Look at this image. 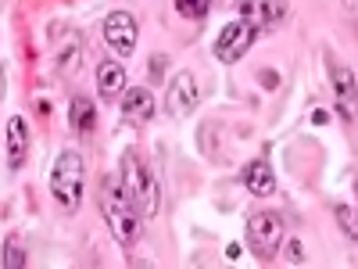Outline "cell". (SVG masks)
<instances>
[{"instance_id": "5b68a950", "label": "cell", "mask_w": 358, "mask_h": 269, "mask_svg": "<svg viewBox=\"0 0 358 269\" xmlns=\"http://www.w3.org/2000/svg\"><path fill=\"white\" fill-rule=\"evenodd\" d=\"M283 244V223L276 212H255L248 219V248L255 251V258L268 262V258H276Z\"/></svg>"}, {"instance_id": "ffe728a7", "label": "cell", "mask_w": 358, "mask_h": 269, "mask_svg": "<svg viewBox=\"0 0 358 269\" xmlns=\"http://www.w3.org/2000/svg\"><path fill=\"white\" fill-rule=\"evenodd\" d=\"M0 97H4V65H0Z\"/></svg>"}, {"instance_id": "8fae6325", "label": "cell", "mask_w": 358, "mask_h": 269, "mask_svg": "<svg viewBox=\"0 0 358 269\" xmlns=\"http://www.w3.org/2000/svg\"><path fill=\"white\" fill-rule=\"evenodd\" d=\"M241 184H244L255 198H268V194L276 191V172H273V165H268L265 158H255V162L244 165Z\"/></svg>"}, {"instance_id": "7a4b0ae2", "label": "cell", "mask_w": 358, "mask_h": 269, "mask_svg": "<svg viewBox=\"0 0 358 269\" xmlns=\"http://www.w3.org/2000/svg\"><path fill=\"white\" fill-rule=\"evenodd\" d=\"M122 187L126 194L133 198V205L140 208L143 219H155L158 208H162V191H158V179L155 172L143 165V158L133 151V147H126L122 151Z\"/></svg>"}, {"instance_id": "2e32d148", "label": "cell", "mask_w": 358, "mask_h": 269, "mask_svg": "<svg viewBox=\"0 0 358 269\" xmlns=\"http://www.w3.org/2000/svg\"><path fill=\"white\" fill-rule=\"evenodd\" d=\"M208 8H212V0H176V11L183 15V18H190V22L204 18Z\"/></svg>"}, {"instance_id": "9c48e42d", "label": "cell", "mask_w": 358, "mask_h": 269, "mask_svg": "<svg viewBox=\"0 0 358 269\" xmlns=\"http://www.w3.org/2000/svg\"><path fill=\"white\" fill-rule=\"evenodd\" d=\"M122 118L133 126H143L155 118V94L147 86H126L122 90Z\"/></svg>"}, {"instance_id": "277c9868", "label": "cell", "mask_w": 358, "mask_h": 269, "mask_svg": "<svg viewBox=\"0 0 358 269\" xmlns=\"http://www.w3.org/2000/svg\"><path fill=\"white\" fill-rule=\"evenodd\" d=\"M255 36H258V25H255L248 15L226 22L222 33L215 36V57H219V62H226V65H236V62H241V57L251 50Z\"/></svg>"}, {"instance_id": "52a82bcc", "label": "cell", "mask_w": 358, "mask_h": 269, "mask_svg": "<svg viewBox=\"0 0 358 269\" xmlns=\"http://www.w3.org/2000/svg\"><path fill=\"white\" fill-rule=\"evenodd\" d=\"M197 101H201L197 79L190 72H176L169 79V90H165V111H169V118H187L197 108Z\"/></svg>"}, {"instance_id": "8992f818", "label": "cell", "mask_w": 358, "mask_h": 269, "mask_svg": "<svg viewBox=\"0 0 358 269\" xmlns=\"http://www.w3.org/2000/svg\"><path fill=\"white\" fill-rule=\"evenodd\" d=\"M104 43L111 47L115 57H126L136 50V18L129 11H111L104 18Z\"/></svg>"}, {"instance_id": "3957f363", "label": "cell", "mask_w": 358, "mask_h": 269, "mask_svg": "<svg viewBox=\"0 0 358 269\" xmlns=\"http://www.w3.org/2000/svg\"><path fill=\"white\" fill-rule=\"evenodd\" d=\"M83 184H86L83 155L79 151H62L50 165V194L65 212H76V208L83 205Z\"/></svg>"}, {"instance_id": "6da1fadb", "label": "cell", "mask_w": 358, "mask_h": 269, "mask_svg": "<svg viewBox=\"0 0 358 269\" xmlns=\"http://www.w3.org/2000/svg\"><path fill=\"white\" fill-rule=\"evenodd\" d=\"M101 208H104V223H108L111 237L122 248H136L143 241V216H140V208L133 205V198L126 194L122 184L108 179L104 191H101Z\"/></svg>"}, {"instance_id": "5bb4252c", "label": "cell", "mask_w": 358, "mask_h": 269, "mask_svg": "<svg viewBox=\"0 0 358 269\" xmlns=\"http://www.w3.org/2000/svg\"><path fill=\"white\" fill-rule=\"evenodd\" d=\"M69 123H72V130L76 133H94V126H97V108H94V101L90 97H72V104H69Z\"/></svg>"}, {"instance_id": "ba28073f", "label": "cell", "mask_w": 358, "mask_h": 269, "mask_svg": "<svg viewBox=\"0 0 358 269\" xmlns=\"http://www.w3.org/2000/svg\"><path fill=\"white\" fill-rule=\"evenodd\" d=\"M330 86H334V101H337V111L348 118H358V79L351 76V69L344 65H334L330 69Z\"/></svg>"}, {"instance_id": "e0dca14e", "label": "cell", "mask_w": 358, "mask_h": 269, "mask_svg": "<svg viewBox=\"0 0 358 269\" xmlns=\"http://www.w3.org/2000/svg\"><path fill=\"white\" fill-rule=\"evenodd\" d=\"M4 265H8V269H22V265H25V248H22L18 241H8V244H4Z\"/></svg>"}, {"instance_id": "7c38bea8", "label": "cell", "mask_w": 358, "mask_h": 269, "mask_svg": "<svg viewBox=\"0 0 358 269\" xmlns=\"http://www.w3.org/2000/svg\"><path fill=\"white\" fill-rule=\"evenodd\" d=\"M287 0H244V15L258 25V29H276L287 18Z\"/></svg>"}, {"instance_id": "d6986e66", "label": "cell", "mask_w": 358, "mask_h": 269, "mask_svg": "<svg viewBox=\"0 0 358 269\" xmlns=\"http://www.w3.org/2000/svg\"><path fill=\"white\" fill-rule=\"evenodd\" d=\"M287 258H290V262H301V258H305V251H301V244H297V241L287 244Z\"/></svg>"}, {"instance_id": "4fadbf2b", "label": "cell", "mask_w": 358, "mask_h": 269, "mask_svg": "<svg viewBox=\"0 0 358 269\" xmlns=\"http://www.w3.org/2000/svg\"><path fill=\"white\" fill-rule=\"evenodd\" d=\"M97 90L104 97H118L126 90V69L122 62H101L97 65Z\"/></svg>"}, {"instance_id": "ac0fdd59", "label": "cell", "mask_w": 358, "mask_h": 269, "mask_svg": "<svg viewBox=\"0 0 358 269\" xmlns=\"http://www.w3.org/2000/svg\"><path fill=\"white\" fill-rule=\"evenodd\" d=\"M337 219H341V226H344V233H351V237H358V226H355V219H351V208H348V205H337Z\"/></svg>"}, {"instance_id": "9a60e30c", "label": "cell", "mask_w": 358, "mask_h": 269, "mask_svg": "<svg viewBox=\"0 0 358 269\" xmlns=\"http://www.w3.org/2000/svg\"><path fill=\"white\" fill-rule=\"evenodd\" d=\"M79 50H83V43H79L76 33H69L65 43H62V40H54V62H57V69H62V72H76V65H79Z\"/></svg>"}, {"instance_id": "30bf717a", "label": "cell", "mask_w": 358, "mask_h": 269, "mask_svg": "<svg viewBox=\"0 0 358 269\" xmlns=\"http://www.w3.org/2000/svg\"><path fill=\"white\" fill-rule=\"evenodd\" d=\"M4 155H8V169H22L25 155H29V123L22 115L8 118V133H4Z\"/></svg>"}]
</instances>
